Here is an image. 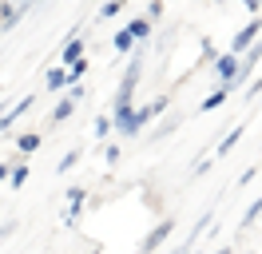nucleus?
<instances>
[{"label":"nucleus","instance_id":"39448f33","mask_svg":"<svg viewBox=\"0 0 262 254\" xmlns=\"http://www.w3.org/2000/svg\"><path fill=\"white\" fill-rule=\"evenodd\" d=\"M83 203H88V190H83V187H72V190H68V210H64V226H76V219H80Z\"/></svg>","mask_w":262,"mask_h":254},{"label":"nucleus","instance_id":"dca6fc26","mask_svg":"<svg viewBox=\"0 0 262 254\" xmlns=\"http://www.w3.org/2000/svg\"><path fill=\"white\" fill-rule=\"evenodd\" d=\"M80 155H83L80 147H72V151H68V155L60 159V163H56V175H68V171H72V167H76V163H80Z\"/></svg>","mask_w":262,"mask_h":254},{"label":"nucleus","instance_id":"7ed1b4c3","mask_svg":"<svg viewBox=\"0 0 262 254\" xmlns=\"http://www.w3.org/2000/svg\"><path fill=\"white\" fill-rule=\"evenodd\" d=\"M171 230H175V219H163V222H155L147 230V238L139 242V254H155L159 246H163L167 238H171Z\"/></svg>","mask_w":262,"mask_h":254},{"label":"nucleus","instance_id":"b1692460","mask_svg":"<svg viewBox=\"0 0 262 254\" xmlns=\"http://www.w3.org/2000/svg\"><path fill=\"white\" fill-rule=\"evenodd\" d=\"M254 175H258V167H246V171L238 175V187H246V183H250V179H254Z\"/></svg>","mask_w":262,"mask_h":254},{"label":"nucleus","instance_id":"393cba45","mask_svg":"<svg viewBox=\"0 0 262 254\" xmlns=\"http://www.w3.org/2000/svg\"><path fill=\"white\" fill-rule=\"evenodd\" d=\"M246 83H250V99H258V92H262V76H258V79H246Z\"/></svg>","mask_w":262,"mask_h":254},{"label":"nucleus","instance_id":"f03ea898","mask_svg":"<svg viewBox=\"0 0 262 254\" xmlns=\"http://www.w3.org/2000/svg\"><path fill=\"white\" fill-rule=\"evenodd\" d=\"M258 36H262V12H254V16H250V20L243 24V28L234 32V40H230V52H234V56H238V52H246V48L254 44Z\"/></svg>","mask_w":262,"mask_h":254},{"label":"nucleus","instance_id":"f8f14e48","mask_svg":"<svg viewBox=\"0 0 262 254\" xmlns=\"http://www.w3.org/2000/svg\"><path fill=\"white\" fill-rule=\"evenodd\" d=\"M227 99H230V92H227V88H223V83H219V88H214V92L207 95L203 103H199V111H214V108H223Z\"/></svg>","mask_w":262,"mask_h":254},{"label":"nucleus","instance_id":"a878e982","mask_svg":"<svg viewBox=\"0 0 262 254\" xmlns=\"http://www.w3.org/2000/svg\"><path fill=\"white\" fill-rule=\"evenodd\" d=\"M243 8H246L250 16H254V12H258V0H243Z\"/></svg>","mask_w":262,"mask_h":254},{"label":"nucleus","instance_id":"a211bd4d","mask_svg":"<svg viewBox=\"0 0 262 254\" xmlns=\"http://www.w3.org/2000/svg\"><path fill=\"white\" fill-rule=\"evenodd\" d=\"M92 135H96V139H107V135H112V115H99L96 123H92Z\"/></svg>","mask_w":262,"mask_h":254},{"label":"nucleus","instance_id":"f3484780","mask_svg":"<svg viewBox=\"0 0 262 254\" xmlns=\"http://www.w3.org/2000/svg\"><path fill=\"white\" fill-rule=\"evenodd\" d=\"M123 8H127V0H107V4L99 8V20H112V16H119Z\"/></svg>","mask_w":262,"mask_h":254},{"label":"nucleus","instance_id":"c85d7f7f","mask_svg":"<svg viewBox=\"0 0 262 254\" xmlns=\"http://www.w3.org/2000/svg\"><path fill=\"white\" fill-rule=\"evenodd\" d=\"M214 254H230V246H223V250H214Z\"/></svg>","mask_w":262,"mask_h":254},{"label":"nucleus","instance_id":"bb28decb","mask_svg":"<svg viewBox=\"0 0 262 254\" xmlns=\"http://www.w3.org/2000/svg\"><path fill=\"white\" fill-rule=\"evenodd\" d=\"M8 171H12V163H0V183L8 179Z\"/></svg>","mask_w":262,"mask_h":254},{"label":"nucleus","instance_id":"423d86ee","mask_svg":"<svg viewBox=\"0 0 262 254\" xmlns=\"http://www.w3.org/2000/svg\"><path fill=\"white\" fill-rule=\"evenodd\" d=\"M83 48H88V44H83V32L76 28V32H72V36L64 40V48H60V60H64V68L80 60V56H83Z\"/></svg>","mask_w":262,"mask_h":254},{"label":"nucleus","instance_id":"20e7f679","mask_svg":"<svg viewBox=\"0 0 262 254\" xmlns=\"http://www.w3.org/2000/svg\"><path fill=\"white\" fill-rule=\"evenodd\" d=\"M32 103H36V95H20V99H16L8 111H0V135H8V131H12V123H16V119H20L28 108H32Z\"/></svg>","mask_w":262,"mask_h":254},{"label":"nucleus","instance_id":"4be33fe9","mask_svg":"<svg viewBox=\"0 0 262 254\" xmlns=\"http://www.w3.org/2000/svg\"><path fill=\"white\" fill-rule=\"evenodd\" d=\"M159 16H163V0H151V4H147V20H151V24H155Z\"/></svg>","mask_w":262,"mask_h":254},{"label":"nucleus","instance_id":"6ab92c4d","mask_svg":"<svg viewBox=\"0 0 262 254\" xmlns=\"http://www.w3.org/2000/svg\"><path fill=\"white\" fill-rule=\"evenodd\" d=\"M112 44H115V52L123 56V52H131V48H135V40L127 36V28H119V32H115V40H112Z\"/></svg>","mask_w":262,"mask_h":254},{"label":"nucleus","instance_id":"9d476101","mask_svg":"<svg viewBox=\"0 0 262 254\" xmlns=\"http://www.w3.org/2000/svg\"><path fill=\"white\" fill-rule=\"evenodd\" d=\"M40 143H44L40 131H24V135H16V151H20V155H36V151H40Z\"/></svg>","mask_w":262,"mask_h":254},{"label":"nucleus","instance_id":"412c9836","mask_svg":"<svg viewBox=\"0 0 262 254\" xmlns=\"http://www.w3.org/2000/svg\"><path fill=\"white\" fill-rule=\"evenodd\" d=\"M199 48H203V64H211L214 56H219V48H214V40H203Z\"/></svg>","mask_w":262,"mask_h":254},{"label":"nucleus","instance_id":"aec40b11","mask_svg":"<svg viewBox=\"0 0 262 254\" xmlns=\"http://www.w3.org/2000/svg\"><path fill=\"white\" fill-rule=\"evenodd\" d=\"M119 155H123V151H119V143H107V147H103V159H107V163H119Z\"/></svg>","mask_w":262,"mask_h":254},{"label":"nucleus","instance_id":"6e6552de","mask_svg":"<svg viewBox=\"0 0 262 254\" xmlns=\"http://www.w3.org/2000/svg\"><path fill=\"white\" fill-rule=\"evenodd\" d=\"M211 64H214V76H219V83H227L230 72H234V64H238V56H234V52H219Z\"/></svg>","mask_w":262,"mask_h":254},{"label":"nucleus","instance_id":"2eb2a0df","mask_svg":"<svg viewBox=\"0 0 262 254\" xmlns=\"http://www.w3.org/2000/svg\"><path fill=\"white\" fill-rule=\"evenodd\" d=\"M258 215H262V195H258V199H254V203H250V206L243 210V219H238V230L254 226V219H258Z\"/></svg>","mask_w":262,"mask_h":254},{"label":"nucleus","instance_id":"9b49d317","mask_svg":"<svg viewBox=\"0 0 262 254\" xmlns=\"http://www.w3.org/2000/svg\"><path fill=\"white\" fill-rule=\"evenodd\" d=\"M76 108H80V99H72V95H68V99H60V103L52 108V123H64V119H72V115H76Z\"/></svg>","mask_w":262,"mask_h":254},{"label":"nucleus","instance_id":"5701e85b","mask_svg":"<svg viewBox=\"0 0 262 254\" xmlns=\"http://www.w3.org/2000/svg\"><path fill=\"white\" fill-rule=\"evenodd\" d=\"M211 167H214V159H199V163H195V179H199V175H207Z\"/></svg>","mask_w":262,"mask_h":254},{"label":"nucleus","instance_id":"f257e3e1","mask_svg":"<svg viewBox=\"0 0 262 254\" xmlns=\"http://www.w3.org/2000/svg\"><path fill=\"white\" fill-rule=\"evenodd\" d=\"M167 103H171V99H167V95H159V99H151V103H143V108H135V111H131V119H127V127H123V135H127V139H135V135H139V131L155 119V115H163Z\"/></svg>","mask_w":262,"mask_h":254},{"label":"nucleus","instance_id":"c756f323","mask_svg":"<svg viewBox=\"0 0 262 254\" xmlns=\"http://www.w3.org/2000/svg\"><path fill=\"white\" fill-rule=\"evenodd\" d=\"M214 4H227V0H214Z\"/></svg>","mask_w":262,"mask_h":254},{"label":"nucleus","instance_id":"ddd939ff","mask_svg":"<svg viewBox=\"0 0 262 254\" xmlns=\"http://www.w3.org/2000/svg\"><path fill=\"white\" fill-rule=\"evenodd\" d=\"M243 131H246V127H230L227 135L219 139V155H230V151L238 147V139H243Z\"/></svg>","mask_w":262,"mask_h":254},{"label":"nucleus","instance_id":"4468645a","mask_svg":"<svg viewBox=\"0 0 262 254\" xmlns=\"http://www.w3.org/2000/svg\"><path fill=\"white\" fill-rule=\"evenodd\" d=\"M64 83H68V72H64V68H48V72H44V88H48V92H60Z\"/></svg>","mask_w":262,"mask_h":254},{"label":"nucleus","instance_id":"1a4fd4ad","mask_svg":"<svg viewBox=\"0 0 262 254\" xmlns=\"http://www.w3.org/2000/svg\"><path fill=\"white\" fill-rule=\"evenodd\" d=\"M28 175H32V167H28L24 159H12V171H8V187L20 190L24 183H28Z\"/></svg>","mask_w":262,"mask_h":254},{"label":"nucleus","instance_id":"0eeeda50","mask_svg":"<svg viewBox=\"0 0 262 254\" xmlns=\"http://www.w3.org/2000/svg\"><path fill=\"white\" fill-rule=\"evenodd\" d=\"M123 28H127V36L135 40V44H147V40H151V20H147V16H131Z\"/></svg>","mask_w":262,"mask_h":254},{"label":"nucleus","instance_id":"cd10ccee","mask_svg":"<svg viewBox=\"0 0 262 254\" xmlns=\"http://www.w3.org/2000/svg\"><path fill=\"white\" fill-rule=\"evenodd\" d=\"M16 4H20V8H24V12H28V4H32V0H16Z\"/></svg>","mask_w":262,"mask_h":254}]
</instances>
